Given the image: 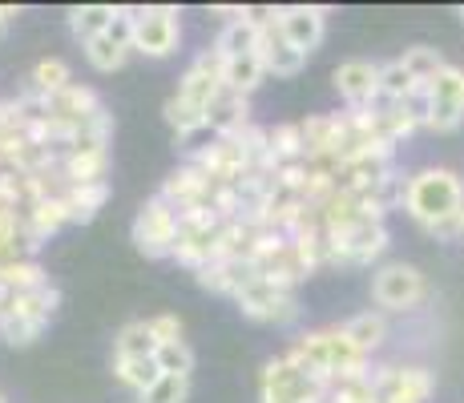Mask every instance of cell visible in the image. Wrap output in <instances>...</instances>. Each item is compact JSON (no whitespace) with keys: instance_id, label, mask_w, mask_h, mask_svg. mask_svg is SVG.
<instances>
[{"instance_id":"obj_1","label":"cell","mask_w":464,"mask_h":403,"mask_svg":"<svg viewBox=\"0 0 464 403\" xmlns=\"http://www.w3.org/2000/svg\"><path fill=\"white\" fill-rule=\"evenodd\" d=\"M400 206L408 210V218L416 226L432 230L440 238H457V222L464 210V182L444 166L416 169V174H408Z\"/></svg>"},{"instance_id":"obj_2","label":"cell","mask_w":464,"mask_h":403,"mask_svg":"<svg viewBox=\"0 0 464 403\" xmlns=\"http://www.w3.org/2000/svg\"><path fill=\"white\" fill-rule=\"evenodd\" d=\"M287 355L303 367V371L319 375V379H327V383L343 379V375H355V371H368V367H372L368 355L355 351V343L347 339L343 327L303 331V335L291 339Z\"/></svg>"},{"instance_id":"obj_3","label":"cell","mask_w":464,"mask_h":403,"mask_svg":"<svg viewBox=\"0 0 464 403\" xmlns=\"http://www.w3.org/2000/svg\"><path fill=\"white\" fill-rule=\"evenodd\" d=\"M327 396H332V383L303 371L287 351L263 363V375H258V403H327Z\"/></svg>"},{"instance_id":"obj_4","label":"cell","mask_w":464,"mask_h":403,"mask_svg":"<svg viewBox=\"0 0 464 403\" xmlns=\"http://www.w3.org/2000/svg\"><path fill=\"white\" fill-rule=\"evenodd\" d=\"M57 302H61V291L53 283L49 286H37V291L16 294V299L8 302L5 319H0V339H5V343H13V347L37 343L41 331L49 327L53 311H57Z\"/></svg>"},{"instance_id":"obj_5","label":"cell","mask_w":464,"mask_h":403,"mask_svg":"<svg viewBox=\"0 0 464 403\" xmlns=\"http://www.w3.org/2000/svg\"><path fill=\"white\" fill-rule=\"evenodd\" d=\"M388 222L383 218H360L352 226L327 235V266H372L388 250Z\"/></svg>"},{"instance_id":"obj_6","label":"cell","mask_w":464,"mask_h":403,"mask_svg":"<svg viewBox=\"0 0 464 403\" xmlns=\"http://www.w3.org/2000/svg\"><path fill=\"white\" fill-rule=\"evenodd\" d=\"M428 299V283L420 274V266L412 263H383L372 271V302L383 315H404V311H416Z\"/></svg>"},{"instance_id":"obj_7","label":"cell","mask_w":464,"mask_h":403,"mask_svg":"<svg viewBox=\"0 0 464 403\" xmlns=\"http://www.w3.org/2000/svg\"><path fill=\"white\" fill-rule=\"evenodd\" d=\"M178 226H182V214L162 194H154V198L141 202L138 218H133V246L146 258H174Z\"/></svg>"},{"instance_id":"obj_8","label":"cell","mask_w":464,"mask_h":403,"mask_svg":"<svg viewBox=\"0 0 464 403\" xmlns=\"http://www.w3.org/2000/svg\"><path fill=\"white\" fill-rule=\"evenodd\" d=\"M182 41V13L174 5H146L133 8V53L162 61Z\"/></svg>"},{"instance_id":"obj_9","label":"cell","mask_w":464,"mask_h":403,"mask_svg":"<svg viewBox=\"0 0 464 403\" xmlns=\"http://www.w3.org/2000/svg\"><path fill=\"white\" fill-rule=\"evenodd\" d=\"M222 226L227 222L214 218V214H182V226H178L174 242V258L190 271L218 263L222 258Z\"/></svg>"},{"instance_id":"obj_10","label":"cell","mask_w":464,"mask_h":403,"mask_svg":"<svg viewBox=\"0 0 464 403\" xmlns=\"http://www.w3.org/2000/svg\"><path fill=\"white\" fill-rule=\"evenodd\" d=\"M376 403H428L436 391V375L420 363H383L372 367Z\"/></svg>"},{"instance_id":"obj_11","label":"cell","mask_w":464,"mask_h":403,"mask_svg":"<svg viewBox=\"0 0 464 403\" xmlns=\"http://www.w3.org/2000/svg\"><path fill=\"white\" fill-rule=\"evenodd\" d=\"M238 311H243L246 319L255 322H271V327H287V322L299 319V302H295V291H287V286H275L266 279H255L238 291Z\"/></svg>"},{"instance_id":"obj_12","label":"cell","mask_w":464,"mask_h":403,"mask_svg":"<svg viewBox=\"0 0 464 403\" xmlns=\"http://www.w3.org/2000/svg\"><path fill=\"white\" fill-rule=\"evenodd\" d=\"M464 125V69L444 65V73L428 85V125L432 133H457Z\"/></svg>"},{"instance_id":"obj_13","label":"cell","mask_w":464,"mask_h":403,"mask_svg":"<svg viewBox=\"0 0 464 403\" xmlns=\"http://www.w3.org/2000/svg\"><path fill=\"white\" fill-rule=\"evenodd\" d=\"M258 61H263L266 77H295V73H303V65H307V57L295 53V44L283 37L275 8L258 13Z\"/></svg>"},{"instance_id":"obj_14","label":"cell","mask_w":464,"mask_h":403,"mask_svg":"<svg viewBox=\"0 0 464 403\" xmlns=\"http://www.w3.org/2000/svg\"><path fill=\"white\" fill-rule=\"evenodd\" d=\"M133 53V8H118L113 24L97 41L85 44V61L97 73H118Z\"/></svg>"},{"instance_id":"obj_15","label":"cell","mask_w":464,"mask_h":403,"mask_svg":"<svg viewBox=\"0 0 464 403\" xmlns=\"http://www.w3.org/2000/svg\"><path fill=\"white\" fill-rule=\"evenodd\" d=\"M380 69L383 65H376V61H363V57L335 65L332 85H335V93L343 97L347 110H372V105L380 101Z\"/></svg>"},{"instance_id":"obj_16","label":"cell","mask_w":464,"mask_h":403,"mask_svg":"<svg viewBox=\"0 0 464 403\" xmlns=\"http://www.w3.org/2000/svg\"><path fill=\"white\" fill-rule=\"evenodd\" d=\"M275 16H279L283 37L295 44V53H303V57H311L327 37V8L319 5H287L275 8Z\"/></svg>"},{"instance_id":"obj_17","label":"cell","mask_w":464,"mask_h":403,"mask_svg":"<svg viewBox=\"0 0 464 403\" xmlns=\"http://www.w3.org/2000/svg\"><path fill=\"white\" fill-rule=\"evenodd\" d=\"M218 93H222V57L214 49H202L198 57L186 65V73H182V81H178L174 97L198 105V110H210V101Z\"/></svg>"},{"instance_id":"obj_18","label":"cell","mask_w":464,"mask_h":403,"mask_svg":"<svg viewBox=\"0 0 464 403\" xmlns=\"http://www.w3.org/2000/svg\"><path fill=\"white\" fill-rule=\"evenodd\" d=\"M61 186H102L110 174V146H69L57 161Z\"/></svg>"},{"instance_id":"obj_19","label":"cell","mask_w":464,"mask_h":403,"mask_svg":"<svg viewBox=\"0 0 464 403\" xmlns=\"http://www.w3.org/2000/svg\"><path fill=\"white\" fill-rule=\"evenodd\" d=\"M207 130L214 138H235V133L251 130V97L230 93V89L222 85V93L214 97L207 110Z\"/></svg>"},{"instance_id":"obj_20","label":"cell","mask_w":464,"mask_h":403,"mask_svg":"<svg viewBox=\"0 0 464 403\" xmlns=\"http://www.w3.org/2000/svg\"><path fill=\"white\" fill-rule=\"evenodd\" d=\"M303 133V158L319 161V158H335L339 161V113H311L299 121Z\"/></svg>"},{"instance_id":"obj_21","label":"cell","mask_w":464,"mask_h":403,"mask_svg":"<svg viewBox=\"0 0 464 403\" xmlns=\"http://www.w3.org/2000/svg\"><path fill=\"white\" fill-rule=\"evenodd\" d=\"M194 274H198V286H202V291L222 294V299H238V291H243V286L255 279V266L230 263V258H218V263L202 266V271H194Z\"/></svg>"},{"instance_id":"obj_22","label":"cell","mask_w":464,"mask_h":403,"mask_svg":"<svg viewBox=\"0 0 464 403\" xmlns=\"http://www.w3.org/2000/svg\"><path fill=\"white\" fill-rule=\"evenodd\" d=\"M214 53L222 61L230 57H246V53H258V13L246 8L243 16H235L230 24H222L218 41H214Z\"/></svg>"},{"instance_id":"obj_23","label":"cell","mask_w":464,"mask_h":403,"mask_svg":"<svg viewBox=\"0 0 464 403\" xmlns=\"http://www.w3.org/2000/svg\"><path fill=\"white\" fill-rule=\"evenodd\" d=\"M110 198V182L102 186H61V202H65L69 226H85V222L97 218V210Z\"/></svg>"},{"instance_id":"obj_24","label":"cell","mask_w":464,"mask_h":403,"mask_svg":"<svg viewBox=\"0 0 464 403\" xmlns=\"http://www.w3.org/2000/svg\"><path fill=\"white\" fill-rule=\"evenodd\" d=\"M343 331H347V339L355 343V351L372 360V355L388 343V315H383V311H360L355 319L343 322Z\"/></svg>"},{"instance_id":"obj_25","label":"cell","mask_w":464,"mask_h":403,"mask_svg":"<svg viewBox=\"0 0 464 403\" xmlns=\"http://www.w3.org/2000/svg\"><path fill=\"white\" fill-rule=\"evenodd\" d=\"M158 339L150 331V319H133L113 335V360H154Z\"/></svg>"},{"instance_id":"obj_26","label":"cell","mask_w":464,"mask_h":403,"mask_svg":"<svg viewBox=\"0 0 464 403\" xmlns=\"http://www.w3.org/2000/svg\"><path fill=\"white\" fill-rule=\"evenodd\" d=\"M113 16H118L113 5H77V8H69V33H73L85 49L89 41H97L105 29H110Z\"/></svg>"},{"instance_id":"obj_27","label":"cell","mask_w":464,"mask_h":403,"mask_svg":"<svg viewBox=\"0 0 464 403\" xmlns=\"http://www.w3.org/2000/svg\"><path fill=\"white\" fill-rule=\"evenodd\" d=\"M263 77H266V69H263V61H258V53H246V57L222 61V85H227L230 93L251 97L255 89L263 85Z\"/></svg>"},{"instance_id":"obj_28","label":"cell","mask_w":464,"mask_h":403,"mask_svg":"<svg viewBox=\"0 0 464 403\" xmlns=\"http://www.w3.org/2000/svg\"><path fill=\"white\" fill-rule=\"evenodd\" d=\"M69 85H73V69H69L61 57L37 61L33 73H29V93H37V97H53V93H61V89H69Z\"/></svg>"},{"instance_id":"obj_29","label":"cell","mask_w":464,"mask_h":403,"mask_svg":"<svg viewBox=\"0 0 464 403\" xmlns=\"http://www.w3.org/2000/svg\"><path fill=\"white\" fill-rule=\"evenodd\" d=\"M400 65H404L408 73H412L416 85H424V89H428L436 77L444 73V65H449V61L440 57V49H428V44H416V49H404Z\"/></svg>"},{"instance_id":"obj_30","label":"cell","mask_w":464,"mask_h":403,"mask_svg":"<svg viewBox=\"0 0 464 403\" xmlns=\"http://www.w3.org/2000/svg\"><path fill=\"white\" fill-rule=\"evenodd\" d=\"M158 375L162 371H158L154 360H113V379H118L126 391H133V396H141L146 388H154Z\"/></svg>"},{"instance_id":"obj_31","label":"cell","mask_w":464,"mask_h":403,"mask_svg":"<svg viewBox=\"0 0 464 403\" xmlns=\"http://www.w3.org/2000/svg\"><path fill=\"white\" fill-rule=\"evenodd\" d=\"M416 89H424V85H416L412 73H408V69L400 65V57H396V61H388V65L380 69V101L400 105V101H408V97H412Z\"/></svg>"},{"instance_id":"obj_32","label":"cell","mask_w":464,"mask_h":403,"mask_svg":"<svg viewBox=\"0 0 464 403\" xmlns=\"http://www.w3.org/2000/svg\"><path fill=\"white\" fill-rule=\"evenodd\" d=\"M327 403H376V383H372V367H368V371H355V375H343V379H335Z\"/></svg>"},{"instance_id":"obj_33","label":"cell","mask_w":464,"mask_h":403,"mask_svg":"<svg viewBox=\"0 0 464 403\" xmlns=\"http://www.w3.org/2000/svg\"><path fill=\"white\" fill-rule=\"evenodd\" d=\"M154 363H158V371L162 375H186L190 379V371H194V347L186 343V339H178V343H162L154 351Z\"/></svg>"},{"instance_id":"obj_34","label":"cell","mask_w":464,"mask_h":403,"mask_svg":"<svg viewBox=\"0 0 464 403\" xmlns=\"http://www.w3.org/2000/svg\"><path fill=\"white\" fill-rule=\"evenodd\" d=\"M190 399V379L186 375H158L154 388H146L138 403H186Z\"/></svg>"},{"instance_id":"obj_35","label":"cell","mask_w":464,"mask_h":403,"mask_svg":"<svg viewBox=\"0 0 464 403\" xmlns=\"http://www.w3.org/2000/svg\"><path fill=\"white\" fill-rule=\"evenodd\" d=\"M150 331H154L158 347H162V343H178V339L186 335V327H182V319H178V315H154V319H150Z\"/></svg>"},{"instance_id":"obj_36","label":"cell","mask_w":464,"mask_h":403,"mask_svg":"<svg viewBox=\"0 0 464 403\" xmlns=\"http://www.w3.org/2000/svg\"><path fill=\"white\" fill-rule=\"evenodd\" d=\"M13 16H21V8H13V5H0V37H5V29L13 24Z\"/></svg>"},{"instance_id":"obj_37","label":"cell","mask_w":464,"mask_h":403,"mask_svg":"<svg viewBox=\"0 0 464 403\" xmlns=\"http://www.w3.org/2000/svg\"><path fill=\"white\" fill-rule=\"evenodd\" d=\"M457 238H464V210H460V222H457Z\"/></svg>"},{"instance_id":"obj_38","label":"cell","mask_w":464,"mask_h":403,"mask_svg":"<svg viewBox=\"0 0 464 403\" xmlns=\"http://www.w3.org/2000/svg\"><path fill=\"white\" fill-rule=\"evenodd\" d=\"M0 403H8V399H5V396H0Z\"/></svg>"},{"instance_id":"obj_39","label":"cell","mask_w":464,"mask_h":403,"mask_svg":"<svg viewBox=\"0 0 464 403\" xmlns=\"http://www.w3.org/2000/svg\"><path fill=\"white\" fill-rule=\"evenodd\" d=\"M460 21H464V8H460Z\"/></svg>"}]
</instances>
